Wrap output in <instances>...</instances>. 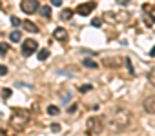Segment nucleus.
<instances>
[{"mask_svg":"<svg viewBox=\"0 0 155 136\" xmlns=\"http://www.w3.org/2000/svg\"><path fill=\"white\" fill-rule=\"evenodd\" d=\"M40 15H42L44 18H49V17H51V9H49V6H42V8H40Z\"/></svg>","mask_w":155,"mask_h":136,"instance_id":"nucleus-11","label":"nucleus"},{"mask_svg":"<svg viewBox=\"0 0 155 136\" xmlns=\"http://www.w3.org/2000/svg\"><path fill=\"white\" fill-rule=\"evenodd\" d=\"M93 9H95V2H86V4H81L79 8H77L75 13H79V15H82V17H88V15H91Z\"/></svg>","mask_w":155,"mask_h":136,"instance_id":"nucleus-6","label":"nucleus"},{"mask_svg":"<svg viewBox=\"0 0 155 136\" xmlns=\"http://www.w3.org/2000/svg\"><path fill=\"white\" fill-rule=\"evenodd\" d=\"M20 8H22L24 13L33 15V13L38 9V0H22V2H20Z\"/></svg>","mask_w":155,"mask_h":136,"instance_id":"nucleus-5","label":"nucleus"},{"mask_svg":"<svg viewBox=\"0 0 155 136\" xmlns=\"http://www.w3.org/2000/svg\"><path fill=\"white\" fill-rule=\"evenodd\" d=\"M104 118L102 116H90L86 120V134L88 136H99L104 131Z\"/></svg>","mask_w":155,"mask_h":136,"instance_id":"nucleus-3","label":"nucleus"},{"mask_svg":"<svg viewBox=\"0 0 155 136\" xmlns=\"http://www.w3.org/2000/svg\"><path fill=\"white\" fill-rule=\"evenodd\" d=\"M126 65H128V69H130V73L133 75L135 71H133V67H131V62H130V60H126Z\"/></svg>","mask_w":155,"mask_h":136,"instance_id":"nucleus-24","label":"nucleus"},{"mask_svg":"<svg viewBox=\"0 0 155 136\" xmlns=\"http://www.w3.org/2000/svg\"><path fill=\"white\" fill-rule=\"evenodd\" d=\"M9 38H11V42H15V44H17V42H20V38H22V33H20V31H13V33L9 35Z\"/></svg>","mask_w":155,"mask_h":136,"instance_id":"nucleus-12","label":"nucleus"},{"mask_svg":"<svg viewBox=\"0 0 155 136\" xmlns=\"http://www.w3.org/2000/svg\"><path fill=\"white\" fill-rule=\"evenodd\" d=\"M58 113H60V109H58L57 105H48V114L55 116V114H58Z\"/></svg>","mask_w":155,"mask_h":136,"instance_id":"nucleus-14","label":"nucleus"},{"mask_svg":"<svg viewBox=\"0 0 155 136\" xmlns=\"http://www.w3.org/2000/svg\"><path fill=\"white\" fill-rule=\"evenodd\" d=\"M51 4H53V6H57V8H58V6H62V0H51Z\"/></svg>","mask_w":155,"mask_h":136,"instance_id":"nucleus-26","label":"nucleus"},{"mask_svg":"<svg viewBox=\"0 0 155 136\" xmlns=\"http://www.w3.org/2000/svg\"><path fill=\"white\" fill-rule=\"evenodd\" d=\"M9 96H11V89H9V87H6V89H2V98H4V100H8Z\"/></svg>","mask_w":155,"mask_h":136,"instance_id":"nucleus-18","label":"nucleus"},{"mask_svg":"<svg viewBox=\"0 0 155 136\" xmlns=\"http://www.w3.org/2000/svg\"><path fill=\"white\" fill-rule=\"evenodd\" d=\"M82 65L88 67V69H97V67H99V65H97L93 60H90V58H84V60H82Z\"/></svg>","mask_w":155,"mask_h":136,"instance_id":"nucleus-10","label":"nucleus"},{"mask_svg":"<svg viewBox=\"0 0 155 136\" xmlns=\"http://www.w3.org/2000/svg\"><path fill=\"white\" fill-rule=\"evenodd\" d=\"M117 4H120V6H128V4H130V0H117Z\"/></svg>","mask_w":155,"mask_h":136,"instance_id":"nucleus-25","label":"nucleus"},{"mask_svg":"<svg viewBox=\"0 0 155 136\" xmlns=\"http://www.w3.org/2000/svg\"><path fill=\"white\" fill-rule=\"evenodd\" d=\"M49 58V51L48 49H40V53H38V60H48Z\"/></svg>","mask_w":155,"mask_h":136,"instance_id":"nucleus-15","label":"nucleus"},{"mask_svg":"<svg viewBox=\"0 0 155 136\" xmlns=\"http://www.w3.org/2000/svg\"><path fill=\"white\" fill-rule=\"evenodd\" d=\"M91 26H93V27H101V26H102V20H101V18H93V20H91Z\"/></svg>","mask_w":155,"mask_h":136,"instance_id":"nucleus-21","label":"nucleus"},{"mask_svg":"<svg viewBox=\"0 0 155 136\" xmlns=\"http://www.w3.org/2000/svg\"><path fill=\"white\" fill-rule=\"evenodd\" d=\"M148 82L151 85H155V67H151V69L148 71Z\"/></svg>","mask_w":155,"mask_h":136,"instance_id":"nucleus-13","label":"nucleus"},{"mask_svg":"<svg viewBox=\"0 0 155 136\" xmlns=\"http://www.w3.org/2000/svg\"><path fill=\"white\" fill-rule=\"evenodd\" d=\"M37 47H38L37 40H33V38H26V42L22 44V54H24V56H31L33 53H37Z\"/></svg>","mask_w":155,"mask_h":136,"instance_id":"nucleus-4","label":"nucleus"},{"mask_svg":"<svg viewBox=\"0 0 155 136\" xmlns=\"http://www.w3.org/2000/svg\"><path fill=\"white\" fill-rule=\"evenodd\" d=\"M53 38L58 40V42H66V40H68V31H66L64 27H57V29L53 31Z\"/></svg>","mask_w":155,"mask_h":136,"instance_id":"nucleus-8","label":"nucleus"},{"mask_svg":"<svg viewBox=\"0 0 155 136\" xmlns=\"http://www.w3.org/2000/svg\"><path fill=\"white\" fill-rule=\"evenodd\" d=\"M144 11L151 15V20H155V8H150V6H144Z\"/></svg>","mask_w":155,"mask_h":136,"instance_id":"nucleus-17","label":"nucleus"},{"mask_svg":"<svg viewBox=\"0 0 155 136\" xmlns=\"http://www.w3.org/2000/svg\"><path fill=\"white\" fill-rule=\"evenodd\" d=\"M6 75H8V67L0 63V76H6Z\"/></svg>","mask_w":155,"mask_h":136,"instance_id":"nucleus-22","label":"nucleus"},{"mask_svg":"<svg viewBox=\"0 0 155 136\" xmlns=\"http://www.w3.org/2000/svg\"><path fill=\"white\" fill-rule=\"evenodd\" d=\"M71 17H73V11H71V9H69V11H68V9L62 11V18H64V20H68V18H71Z\"/></svg>","mask_w":155,"mask_h":136,"instance_id":"nucleus-19","label":"nucleus"},{"mask_svg":"<svg viewBox=\"0 0 155 136\" xmlns=\"http://www.w3.org/2000/svg\"><path fill=\"white\" fill-rule=\"evenodd\" d=\"M29 123V111H24V109H15L11 118H9V125L11 129L15 131H22L26 129V125Z\"/></svg>","mask_w":155,"mask_h":136,"instance_id":"nucleus-2","label":"nucleus"},{"mask_svg":"<svg viewBox=\"0 0 155 136\" xmlns=\"http://www.w3.org/2000/svg\"><path fill=\"white\" fill-rule=\"evenodd\" d=\"M142 107H144V111H146V113L155 114V94L146 96V98H144V102H142Z\"/></svg>","mask_w":155,"mask_h":136,"instance_id":"nucleus-7","label":"nucleus"},{"mask_svg":"<svg viewBox=\"0 0 155 136\" xmlns=\"http://www.w3.org/2000/svg\"><path fill=\"white\" fill-rule=\"evenodd\" d=\"M90 89H91L90 85H82V87H81V93H86V91H90Z\"/></svg>","mask_w":155,"mask_h":136,"instance_id":"nucleus-27","label":"nucleus"},{"mask_svg":"<svg viewBox=\"0 0 155 136\" xmlns=\"http://www.w3.org/2000/svg\"><path fill=\"white\" fill-rule=\"evenodd\" d=\"M130 125H131V114H130V111H126L122 107L115 109L108 118V127L111 132H124Z\"/></svg>","mask_w":155,"mask_h":136,"instance_id":"nucleus-1","label":"nucleus"},{"mask_svg":"<svg viewBox=\"0 0 155 136\" xmlns=\"http://www.w3.org/2000/svg\"><path fill=\"white\" fill-rule=\"evenodd\" d=\"M22 26H24V29L29 31V33H38V26H37L35 22H31V20H24Z\"/></svg>","mask_w":155,"mask_h":136,"instance_id":"nucleus-9","label":"nucleus"},{"mask_svg":"<svg viewBox=\"0 0 155 136\" xmlns=\"http://www.w3.org/2000/svg\"><path fill=\"white\" fill-rule=\"evenodd\" d=\"M9 51V45L8 44H0V56H6Z\"/></svg>","mask_w":155,"mask_h":136,"instance_id":"nucleus-16","label":"nucleus"},{"mask_svg":"<svg viewBox=\"0 0 155 136\" xmlns=\"http://www.w3.org/2000/svg\"><path fill=\"white\" fill-rule=\"evenodd\" d=\"M75 111H77V104H73V105H71V109H69V113H75Z\"/></svg>","mask_w":155,"mask_h":136,"instance_id":"nucleus-28","label":"nucleus"},{"mask_svg":"<svg viewBox=\"0 0 155 136\" xmlns=\"http://www.w3.org/2000/svg\"><path fill=\"white\" fill-rule=\"evenodd\" d=\"M51 131L53 132H60V123H51Z\"/></svg>","mask_w":155,"mask_h":136,"instance_id":"nucleus-23","label":"nucleus"},{"mask_svg":"<svg viewBox=\"0 0 155 136\" xmlns=\"http://www.w3.org/2000/svg\"><path fill=\"white\" fill-rule=\"evenodd\" d=\"M11 26H15V27H17V26H22L20 18H18V17H11Z\"/></svg>","mask_w":155,"mask_h":136,"instance_id":"nucleus-20","label":"nucleus"},{"mask_svg":"<svg viewBox=\"0 0 155 136\" xmlns=\"http://www.w3.org/2000/svg\"><path fill=\"white\" fill-rule=\"evenodd\" d=\"M150 56H155V45L151 47V51H150Z\"/></svg>","mask_w":155,"mask_h":136,"instance_id":"nucleus-29","label":"nucleus"}]
</instances>
